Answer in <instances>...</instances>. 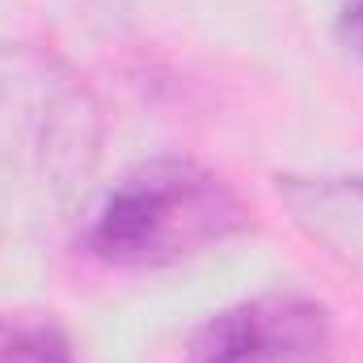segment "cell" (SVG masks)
Returning <instances> with one entry per match:
<instances>
[{
    "mask_svg": "<svg viewBox=\"0 0 363 363\" xmlns=\"http://www.w3.org/2000/svg\"><path fill=\"white\" fill-rule=\"evenodd\" d=\"M330 308L300 291H262L211 313L190 347L186 363H325Z\"/></svg>",
    "mask_w": 363,
    "mask_h": 363,
    "instance_id": "obj_3",
    "label": "cell"
},
{
    "mask_svg": "<svg viewBox=\"0 0 363 363\" xmlns=\"http://www.w3.org/2000/svg\"><path fill=\"white\" fill-rule=\"evenodd\" d=\"M245 199L199 161L157 157L127 169L85 220V250L110 267H174L233 241Z\"/></svg>",
    "mask_w": 363,
    "mask_h": 363,
    "instance_id": "obj_2",
    "label": "cell"
},
{
    "mask_svg": "<svg viewBox=\"0 0 363 363\" xmlns=\"http://www.w3.org/2000/svg\"><path fill=\"white\" fill-rule=\"evenodd\" d=\"M0 363H68V355L38 330L0 325Z\"/></svg>",
    "mask_w": 363,
    "mask_h": 363,
    "instance_id": "obj_4",
    "label": "cell"
},
{
    "mask_svg": "<svg viewBox=\"0 0 363 363\" xmlns=\"http://www.w3.org/2000/svg\"><path fill=\"white\" fill-rule=\"evenodd\" d=\"M101 144L89 85L43 47L0 43V233L72 216L97 178Z\"/></svg>",
    "mask_w": 363,
    "mask_h": 363,
    "instance_id": "obj_1",
    "label": "cell"
},
{
    "mask_svg": "<svg viewBox=\"0 0 363 363\" xmlns=\"http://www.w3.org/2000/svg\"><path fill=\"white\" fill-rule=\"evenodd\" d=\"M334 34H338L342 51L363 64V0H342L338 21H334Z\"/></svg>",
    "mask_w": 363,
    "mask_h": 363,
    "instance_id": "obj_5",
    "label": "cell"
}]
</instances>
